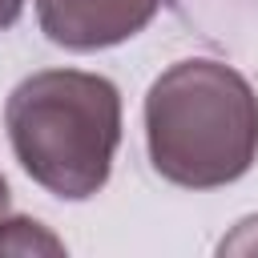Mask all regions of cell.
I'll return each instance as SVG.
<instances>
[{"mask_svg":"<svg viewBox=\"0 0 258 258\" xmlns=\"http://www.w3.org/2000/svg\"><path fill=\"white\" fill-rule=\"evenodd\" d=\"M8 218V185H4V177H0V222Z\"/></svg>","mask_w":258,"mask_h":258,"instance_id":"obj_6","label":"cell"},{"mask_svg":"<svg viewBox=\"0 0 258 258\" xmlns=\"http://www.w3.org/2000/svg\"><path fill=\"white\" fill-rule=\"evenodd\" d=\"M145 141L165 181L185 189L230 185L258 157V97L222 60H177L149 85Z\"/></svg>","mask_w":258,"mask_h":258,"instance_id":"obj_1","label":"cell"},{"mask_svg":"<svg viewBox=\"0 0 258 258\" xmlns=\"http://www.w3.org/2000/svg\"><path fill=\"white\" fill-rule=\"evenodd\" d=\"M28 250H48V254H60V242L52 234H44L36 222L28 218H4L0 222V254H28Z\"/></svg>","mask_w":258,"mask_h":258,"instance_id":"obj_4","label":"cell"},{"mask_svg":"<svg viewBox=\"0 0 258 258\" xmlns=\"http://www.w3.org/2000/svg\"><path fill=\"white\" fill-rule=\"evenodd\" d=\"M20 8H24V0H0V32L16 24V16H20Z\"/></svg>","mask_w":258,"mask_h":258,"instance_id":"obj_5","label":"cell"},{"mask_svg":"<svg viewBox=\"0 0 258 258\" xmlns=\"http://www.w3.org/2000/svg\"><path fill=\"white\" fill-rule=\"evenodd\" d=\"M4 125L20 169L56 198H93L113 169L121 145L117 85L81 69H44L24 77L8 105Z\"/></svg>","mask_w":258,"mask_h":258,"instance_id":"obj_2","label":"cell"},{"mask_svg":"<svg viewBox=\"0 0 258 258\" xmlns=\"http://www.w3.org/2000/svg\"><path fill=\"white\" fill-rule=\"evenodd\" d=\"M165 0H36L40 32L73 52H93L137 36Z\"/></svg>","mask_w":258,"mask_h":258,"instance_id":"obj_3","label":"cell"}]
</instances>
